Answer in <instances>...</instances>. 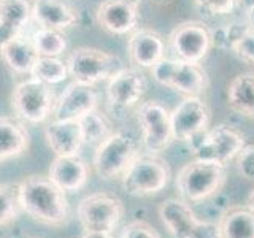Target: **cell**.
Here are the masks:
<instances>
[{"mask_svg": "<svg viewBox=\"0 0 254 238\" xmlns=\"http://www.w3.org/2000/svg\"><path fill=\"white\" fill-rule=\"evenodd\" d=\"M95 105H97V92L94 86L75 81L61 94L54 105L53 115L54 119L59 121H78L86 113L95 110Z\"/></svg>", "mask_w": 254, "mask_h": 238, "instance_id": "cell-15", "label": "cell"}, {"mask_svg": "<svg viewBox=\"0 0 254 238\" xmlns=\"http://www.w3.org/2000/svg\"><path fill=\"white\" fill-rule=\"evenodd\" d=\"M30 16L27 0H0V48L21 34Z\"/></svg>", "mask_w": 254, "mask_h": 238, "instance_id": "cell-21", "label": "cell"}, {"mask_svg": "<svg viewBox=\"0 0 254 238\" xmlns=\"http://www.w3.org/2000/svg\"><path fill=\"white\" fill-rule=\"evenodd\" d=\"M48 146L56 156H76L83 145V135L78 121L53 119L45 129Z\"/></svg>", "mask_w": 254, "mask_h": 238, "instance_id": "cell-19", "label": "cell"}, {"mask_svg": "<svg viewBox=\"0 0 254 238\" xmlns=\"http://www.w3.org/2000/svg\"><path fill=\"white\" fill-rule=\"evenodd\" d=\"M129 2H130V3H133V5H137V6H138V3L141 2V0H129Z\"/></svg>", "mask_w": 254, "mask_h": 238, "instance_id": "cell-37", "label": "cell"}, {"mask_svg": "<svg viewBox=\"0 0 254 238\" xmlns=\"http://www.w3.org/2000/svg\"><path fill=\"white\" fill-rule=\"evenodd\" d=\"M65 63L75 81L91 86L110 79L124 68L123 60L118 56L89 46H79L73 50Z\"/></svg>", "mask_w": 254, "mask_h": 238, "instance_id": "cell-6", "label": "cell"}, {"mask_svg": "<svg viewBox=\"0 0 254 238\" xmlns=\"http://www.w3.org/2000/svg\"><path fill=\"white\" fill-rule=\"evenodd\" d=\"M246 16H248V19L251 22V26H254V3L250 6V8H246Z\"/></svg>", "mask_w": 254, "mask_h": 238, "instance_id": "cell-35", "label": "cell"}, {"mask_svg": "<svg viewBox=\"0 0 254 238\" xmlns=\"http://www.w3.org/2000/svg\"><path fill=\"white\" fill-rule=\"evenodd\" d=\"M13 110L22 121L40 124L46 121L54 110V95L50 86L35 78L19 83L13 91Z\"/></svg>", "mask_w": 254, "mask_h": 238, "instance_id": "cell-10", "label": "cell"}, {"mask_svg": "<svg viewBox=\"0 0 254 238\" xmlns=\"http://www.w3.org/2000/svg\"><path fill=\"white\" fill-rule=\"evenodd\" d=\"M237 172L246 181H254V145H245L237 154Z\"/></svg>", "mask_w": 254, "mask_h": 238, "instance_id": "cell-31", "label": "cell"}, {"mask_svg": "<svg viewBox=\"0 0 254 238\" xmlns=\"http://www.w3.org/2000/svg\"><path fill=\"white\" fill-rule=\"evenodd\" d=\"M89 169L78 154L56 156L50 167V179L64 192H75L86 186Z\"/></svg>", "mask_w": 254, "mask_h": 238, "instance_id": "cell-17", "label": "cell"}, {"mask_svg": "<svg viewBox=\"0 0 254 238\" xmlns=\"http://www.w3.org/2000/svg\"><path fill=\"white\" fill-rule=\"evenodd\" d=\"M153 78L159 84L185 94L186 97H200L208 87V76L198 63L181 59H162L151 67Z\"/></svg>", "mask_w": 254, "mask_h": 238, "instance_id": "cell-7", "label": "cell"}, {"mask_svg": "<svg viewBox=\"0 0 254 238\" xmlns=\"http://www.w3.org/2000/svg\"><path fill=\"white\" fill-rule=\"evenodd\" d=\"M138 154V138L133 132L118 130L108 133L95 149L94 169L102 179L121 178Z\"/></svg>", "mask_w": 254, "mask_h": 238, "instance_id": "cell-3", "label": "cell"}, {"mask_svg": "<svg viewBox=\"0 0 254 238\" xmlns=\"http://www.w3.org/2000/svg\"><path fill=\"white\" fill-rule=\"evenodd\" d=\"M119 238H161V235L157 234V230L148 224L146 221H132L129 222L121 232Z\"/></svg>", "mask_w": 254, "mask_h": 238, "instance_id": "cell-32", "label": "cell"}, {"mask_svg": "<svg viewBox=\"0 0 254 238\" xmlns=\"http://www.w3.org/2000/svg\"><path fill=\"white\" fill-rule=\"evenodd\" d=\"M30 75L32 78L38 79V81L51 86V84L62 83L68 75V68H67V63L59 59L40 56V59L37 60L34 68H32Z\"/></svg>", "mask_w": 254, "mask_h": 238, "instance_id": "cell-26", "label": "cell"}, {"mask_svg": "<svg viewBox=\"0 0 254 238\" xmlns=\"http://www.w3.org/2000/svg\"><path fill=\"white\" fill-rule=\"evenodd\" d=\"M234 53L246 63L254 65V26H245L232 45Z\"/></svg>", "mask_w": 254, "mask_h": 238, "instance_id": "cell-30", "label": "cell"}, {"mask_svg": "<svg viewBox=\"0 0 254 238\" xmlns=\"http://www.w3.org/2000/svg\"><path fill=\"white\" fill-rule=\"evenodd\" d=\"M32 43L37 48L40 56H46V58H56V56L62 54L67 48V42L64 35L56 29H46L42 27L34 34Z\"/></svg>", "mask_w": 254, "mask_h": 238, "instance_id": "cell-27", "label": "cell"}, {"mask_svg": "<svg viewBox=\"0 0 254 238\" xmlns=\"http://www.w3.org/2000/svg\"><path fill=\"white\" fill-rule=\"evenodd\" d=\"M83 238H113L108 232H86Z\"/></svg>", "mask_w": 254, "mask_h": 238, "instance_id": "cell-34", "label": "cell"}, {"mask_svg": "<svg viewBox=\"0 0 254 238\" xmlns=\"http://www.w3.org/2000/svg\"><path fill=\"white\" fill-rule=\"evenodd\" d=\"M245 146V137L235 127L218 124L189 141V148L197 159L226 165L237 157Z\"/></svg>", "mask_w": 254, "mask_h": 238, "instance_id": "cell-8", "label": "cell"}, {"mask_svg": "<svg viewBox=\"0 0 254 238\" xmlns=\"http://www.w3.org/2000/svg\"><path fill=\"white\" fill-rule=\"evenodd\" d=\"M78 124L79 129H81L83 143H89V145L100 143L108 135V122L95 110L79 118Z\"/></svg>", "mask_w": 254, "mask_h": 238, "instance_id": "cell-28", "label": "cell"}, {"mask_svg": "<svg viewBox=\"0 0 254 238\" xmlns=\"http://www.w3.org/2000/svg\"><path fill=\"white\" fill-rule=\"evenodd\" d=\"M226 165L195 157L178 172L175 184L181 200L198 203L216 195L226 184Z\"/></svg>", "mask_w": 254, "mask_h": 238, "instance_id": "cell-2", "label": "cell"}, {"mask_svg": "<svg viewBox=\"0 0 254 238\" xmlns=\"http://www.w3.org/2000/svg\"><path fill=\"white\" fill-rule=\"evenodd\" d=\"M146 78L140 70L123 68L108 79L107 97L113 111H126L137 105L146 92Z\"/></svg>", "mask_w": 254, "mask_h": 238, "instance_id": "cell-14", "label": "cell"}, {"mask_svg": "<svg viewBox=\"0 0 254 238\" xmlns=\"http://www.w3.org/2000/svg\"><path fill=\"white\" fill-rule=\"evenodd\" d=\"M18 189H13L11 186H0V227L11 224L18 218Z\"/></svg>", "mask_w": 254, "mask_h": 238, "instance_id": "cell-29", "label": "cell"}, {"mask_svg": "<svg viewBox=\"0 0 254 238\" xmlns=\"http://www.w3.org/2000/svg\"><path fill=\"white\" fill-rule=\"evenodd\" d=\"M97 21L110 34L124 35L138 22V6L129 0H105L97 8Z\"/></svg>", "mask_w": 254, "mask_h": 238, "instance_id": "cell-16", "label": "cell"}, {"mask_svg": "<svg viewBox=\"0 0 254 238\" xmlns=\"http://www.w3.org/2000/svg\"><path fill=\"white\" fill-rule=\"evenodd\" d=\"M210 108L200 97H186L170 113L173 138L189 143L203 133L210 125Z\"/></svg>", "mask_w": 254, "mask_h": 238, "instance_id": "cell-13", "label": "cell"}, {"mask_svg": "<svg viewBox=\"0 0 254 238\" xmlns=\"http://www.w3.org/2000/svg\"><path fill=\"white\" fill-rule=\"evenodd\" d=\"M32 16L42 27L56 30L70 29L78 22V11L64 0H35Z\"/></svg>", "mask_w": 254, "mask_h": 238, "instance_id": "cell-20", "label": "cell"}, {"mask_svg": "<svg viewBox=\"0 0 254 238\" xmlns=\"http://www.w3.org/2000/svg\"><path fill=\"white\" fill-rule=\"evenodd\" d=\"M3 62L16 73H30L40 59V54L34 43L18 35L0 48Z\"/></svg>", "mask_w": 254, "mask_h": 238, "instance_id": "cell-24", "label": "cell"}, {"mask_svg": "<svg viewBox=\"0 0 254 238\" xmlns=\"http://www.w3.org/2000/svg\"><path fill=\"white\" fill-rule=\"evenodd\" d=\"M19 208L46 226H62L68 219V202L65 192L50 177L32 175L18 184Z\"/></svg>", "mask_w": 254, "mask_h": 238, "instance_id": "cell-1", "label": "cell"}, {"mask_svg": "<svg viewBox=\"0 0 254 238\" xmlns=\"http://www.w3.org/2000/svg\"><path fill=\"white\" fill-rule=\"evenodd\" d=\"M195 3L211 14H227L234 10L237 0H195Z\"/></svg>", "mask_w": 254, "mask_h": 238, "instance_id": "cell-33", "label": "cell"}, {"mask_svg": "<svg viewBox=\"0 0 254 238\" xmlns=\"http://www.w3.org/2000/svg\"><path fill=\"white\" fill-rule=\"evenodd\" d=\"M137 119L141 127V141L148 153L159 154L175 140L172 132L170 111L156 100L143 102L137 110Z\"/></svg>", "mask_w": 254, "mask_h": 238, "instance_id": "cell-11", "label": "cell"}, {"mask_svg": "<svg viewBox=\"0 0 254 238\" xmlns=\"http://www.w3.org/2000/svg\"><path fill=\"white\" fill-rule=\"evenodd\" d=\"M76 213L86 232L111 234L123 218L124 205L115 194L94 192L79 202Z\"/></svg>", "mask_w": 254, "mask_h": 238, "instance_id": "cell-9", "label": "cell"}, {"mask_svg": "<svg viewBox=\"0 0 254 238\" xmlns=\"http://www.w3.org/2000/svg\"><path fill=\"white\" fill-rule=\"evenodd\" d=\"M248 205H250L251 208L254 210V189L251 190V194L248 195Z\"/></svg>", "mask_w": 254, "mask_h": 238, "instance_id": "cell-36", "label": "cell"}, {"mask_svg": "<svg viewBox=\"0 0 254 238\" xmlns=\"http://www.w3.org/2000/svg\"><path fill=\"white\" fill-rule=\"evenodd\" d=\"M221 238H254V210L250 205H237L224 211L219 222Z\"/></svg>", "mask_w": 254, "mask_h": 238, "instance_id": "cell-23", "label": "cell"}, {"mask_svg": "<svg viewBox=\"0 0 254 238\" xmlns=\"http://www.w3.org/2000/svg\"><path fill=\"white\" fill-rule=\"evenodd\" d=\"M30 145L29 130L13 118H0V164L27 151Z\"/></svg>", "mask_w": 254, "mask_h": 238, "instance_id": "cell-22", "label": "cell"}, {"mask_svg": "<svg viewBox=\"0 0 254 238\" xmlns=\"http://www.w3.org/2000/svg\"><path fill=\"white\" fill-rule=\"evenodd\" d=\"M159 218L173 238H221L216 222L198 219L181 198H169L159 205Z\"/></svg>", "mask_w": 254, "mask_h": 238, "instance_id": "cell-5", "label": "cell"}, {"mask_svg": "<svg viewBox=\"0 0 254 238\" xmlns=\"http://www.w3.org/2000/svg\"><path fill=\"white\" fill-rule=\"evenodd\" d=\"M172 177L169 162L161 156L148 153L138 154L121 177L123 187L129 195L148 197L167 187Z\"/></svg>", "mask_w": 254, "mask_h": 238, "instance_id": "cell-4", "label": "cell"}, {"mask_svg": "<svg viewBox=\"0 0 254 238\" xmlns=\"http://www.w3.org/2000/svg\"><path fill=\"white\" fill-rule=\"evenodd\" d=\"M230 108L254 121V73L237 75L227 87Z\"/></svg>", "mask_w": 254, "mask_h": 238, "instance_id": "cell-25", "label": "cell"}, {"mask_svg": "<svg viewBox=\"0 0 254 238\" xmlns=\"http://www.w3.org/2000/svg\"><path fill=\"white\" fill-rule=\"evenodd\" d=\"M129 54L133 63L138 67H154L159 60L164 59L165 46L162 37L151 29L135 30L129 38Z\"/></svg>", "mask_w": 254, "mask_h": 238, "instance_id": "cell-18", "label": "cell"}, {"mask_svg": "<svg viewBox=\"0 0 254 238\" xmlns=\"http://www.w3.org/2000/svg\"><path fill=\"white\" fill-rule=\"evenodd\" d=\"M170 46L177 59L198 63L213 46L211 30L197 21L181 22L172 30Z\"/></svg>", "mask_w": 254, "mask_h": 238, "instance_id": "cell-12", "label": "cell"}]
</instances>
